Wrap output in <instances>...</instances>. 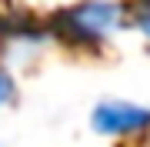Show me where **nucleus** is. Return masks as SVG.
I'll return each instance as SVG.
<instances>
[{
	"label": "nucleus",
	"instance_id": "f257e3e1",
	"mask_svg": "<svg viewBox=\"0 0 150 147\" xmlns=\"http://www.w3.org/2000/svg\"><path fill=\"white\" fill-rule=\"evenodd\" d=\"M123 23V7L113 0H83L54 17V30L70 44H103Z\"/></svg>",
	"mask_w": 150,
	"mask_h": 147
},
{
	"label": "nucleus",
	"instance_id": "f03ea898",
	"mask_svg": "<svg viewBox=\"0 0 150 147\" xmlns=\"http://www.w3.org/2000/svg\"><path fill=\"white\" fill-rule=\"evenodd\" d=\"M90 127L100 137H134L150 131V107L137 100H100L90 110Z\"/></svg>",
	"mask_w": 150,
	"mask_h": 147
},
{
	"label": "nucleus",
	"instance_id": "7ed1b4c3",
	"mask_svg": "<svg viewBox=\"0 0 150 147\" xmlns=\"http://www.w3.org/2000/svg\"><path fill=\"white\" fill-rule=\"evenodd\" d=\"M134 27L144 37H150V0H137L134 4Z\"/></svg>",
	"mask_w": 150,
	"mask_h": 147
},
{
	"label": "nucleus",
	"instance_id": "20e7f679",
	"mask_svg": "<svg viewBox=\"0 0 150 147\" xmlns=\"http://www.w3.org/2000/svg\"><path fill=\"white\" fill-rule=\"evenodd\" d=\"M13 94H17V87H13V77L0 70V107H7V104L13 100Z\"/></svg>",
	"mask_w": 150,
	"mask_h": 147
}]
</instances>
